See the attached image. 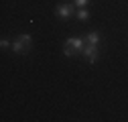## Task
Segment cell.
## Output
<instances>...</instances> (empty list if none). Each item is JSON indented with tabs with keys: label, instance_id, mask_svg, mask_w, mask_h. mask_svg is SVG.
I'll use <instances>...</instances> for the list:
<instances>
[{
	"label": "cell",
	"instance_id": "4",
	"mask_svg": "<svg viewBox=\"0 0 128 122\" xmlns=\"http://www.w3.org/2000/svg\"><path fill=\"white\" fill-rule=\"evenodd\" d=\"M82 55L86 57L88 63H96V61L100 59V49H98V45H90V43H86V47H84Z\"/></svg>",
	"mask_w": 128,
	"mask_h": 122
},
{
	"label": "cell",
	"instance_id": "1",
	"mask_svg": "<svg viewBox=\"0 0 128 122\" xmlns=\"http://www.w3.org/2000/svg\"><path fill=\"white\" fill-rule=\"evenodd\" d=\"M84 47H86V41H84V39H79V37H71V39H67L65 43H63V55H65V57L82 55Z\"/></svg>",
	"mask_w": 128,
	"mask_h": 122
},
{
	"label": "cell",
	"instance_id": "3",
	"mask_svg": "<svg viewBox=\"0 0 128 122\" xmlns=\"http://www.w3.org/2000/svg\"><path fill=\"white\" fill-rule=\"evenodd\" d=\"M75 12H77V10H75V4H73V2H59V4L55 6V16L61 18V20L71 18Z\"/></svg>",
	"mask_w": 128,
	"mask_h": 122
},
{
	"label": "cell",
	"instance_id": "7",
	"mask_svg": "<svg viewBox=\"0 0 128 122\" xmlns=\"http://www.w3.org/2000/svg\"><path fill=\"white\" fill-rule=\"evenodd\" d=\"M73 4H75L77 8H86V6L90 4V0H73Z\"/></svg>",
	"mask_w": 128,
	"mask_h": 122
},
{
	"label": "cell",
	"instance_id": "8",
	"mask_svg": "<svg viewBox=\"0 0 128 122\" xmlns=\"http://www.w3.org/2000/svg\"><path fill=\"white\" fill-rule=\"evenodd\" d=\"M0 47H2V49L6 51V49H10V47H12V45L8 43V39H2V41H0Z\"/></svg>",
	"mask_w": 128,
	"mask_h": 122
},
{
	"label": "cell",
	"instance_id": "5",
	"mask_svg": "<svg viewBox=\"0 0 128 122\" xmlns=\"http://www.w3.org/2000/svg\"><path fill=\"white\" fill-rule=\"evenodd\" d=\"M100 33L98 30H90V33L86 35V43H90V45H100Z\"/></svg>",
	"mask_w": 128,
	"mask_h": 122
},
{
	"label": "cell",
	"instance_id": "6",
	"mask_svg": "<svg viewBox=\"0 0 128 122\" xmlns=\"http://www.w3.org/2000/svg\"><path fill=\"white\" fill-rule=\"evenodd\" d=\"M75 14H77V20H88L90 18V10L88 8H77Z\"/></svg>",
	"mask_w": 128,
	"mask_h": 122
},
{
	"label": "cell",
	"instance_id": "2",
	"mask_svg": "<svg viewBox=\"0 0 128 122\" xmlns=\"http://www.w3.org/2000/svg\"><path fill=\"white\" fill-rule=\"evenodd\" d=\"M30 47H33V37H30V35H18L16 39L12 41L10 51L14 55H24V53H28Z\"/></svg>",
	"mask_w": 128,
	"mask_h": 122
}]
</instances>
